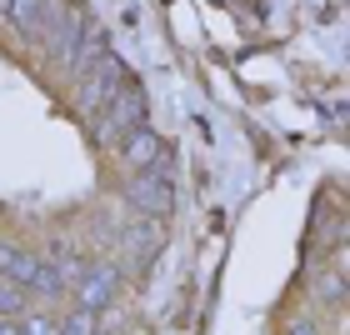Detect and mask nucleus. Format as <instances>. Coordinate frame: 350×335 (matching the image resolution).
<instances>
[{
  "mask_svg": "<svg viewBox=\"0 0 350 335\" xmlns=\"http://www.w3.org/2000/svg\"><path fill=\"white\" fill-rule=\"evenodd\" d=\"M90 120H95V125H90V140H95L100 150L120 146V140L131 135L135 125H146V90H140L135 81H125V85L116 90V100L100 105Z\"/></svg>",
  "mask_w": 350,
  "mask_h": 335,
  "instance_id": "f257e3e1",
  "label": "nucleus"
},
{
  "mask_svg": "<svg viewBox=\"0 0 350 335\" xmlns=\"http://www.w3.org/2000/svg\"><path fill=\"white\" fill-rule=\"evenodd\" d=\"M125 81H131L125 60L105 51V55H100V60H95V66L81 75V110H85V116H95L100 105H110V100H116V90H120Z\"/></svg>",
  "mask_w": 350,
  "mask_h": 335,
  "instance_id": "f03ea898",
  "label": "nucleus"
},
{
  "mask_svg": "<svg viewBox=\"0 0 350 335\" xmlns=\"http://www.w3.org/2000/svg\"><path fill=\"white\" fill-rule=\"evenodd\" d=\"M125 200L135 205V215H170V205H175V190H170V175H155V170H135L131 175V185H125Z\"/></svg>",
  "mask_w": 350,
  "mask_h": 335,
  "instance_id": "7ed1b4c3",
  "label": "nucleus"
},
{
  "mask_svg": "<svg viewBox=\"0 0 350 335\" xmlns=\"http://www.w3.org/2000/svg\"><path fill=\"white\" fill-rule=\"evenodd\" d=\"M70 291H75V306H81V310L100 315L110 300H116V291H120V270H116V265H90L85 276L70 285Z\"/></svg>",
  "mask_w": 350,
  "mask_h": 335,
  "instance_id": "20e7f679",
  "label": "nucleus"
},
{
  "mask_svg": "<svg viewBox=\"0 0 350 335\" xmlns=\"http://www.w3.org/2000/svg\"><path fill=\"white\" fill-rule=\"evenodd\" d=\"M110 51V36H105V25H95V21H85L81 25V36H75V45H70V55H66V66H70V75L81 81V75L95 66Z\"/></svg>",
  "mask_w": 350,
  "mask_h": 335,
  "instance_id": "39448f33",
  "label": "nucleus"
},
{
  "mask_svg": "<svg viewBox=\"0 0 350 335\" xmlns=\"http://www.w3.org/2000/svg\"><path fill=\"white\" fill-rule=\"evenodd\" d=\"M161 155H165V140L155 135L150 125H135V131L120 140V161L131 165V170H150L155 161H161Z\"/></svg>",
  "mask_w": 350,
  "mask_h": 335,
  "instance_id": "423d86ee",
  "label": "nucleus"
},
{
  "mask_svg": "<svg viewBox=\"0 0 350 335\" xmlns=\"http://www.w3.org/2000/svg\"><path fill=\"white\" fill-rule=\"evenodd\" d=\"M40 5L45 0H5V15L15 21V30L25 40H40Z\"/></svg>",
  "mask_w": 350,
  "mask_h": 335,
  "instance_id": "0eeeda50",
  "label": "nucleus"
},
{
  "mask_svg": "<svg viewBox=\"0 0 350 335\" xmlns=\"http://www.w3.org/2000/svg\"><path fill=\"white\" fill-rule=\"evenodd\" d=\"M125 241H131V245L140 250V265H150V255L161 250V230H155V220H146V215H140L135 226L125 230Z\"/></svg>",
  "mask_w": 350,
  "mask_h": 335,
  "instance_id": "6e6552de",
  "label": "nucleus"
},
{
  "mask_svg": "<svg viewBox=\"0 0 350 335\" xmlns=\"http://www.w3.org/2000/svg\"><path fill=\"white\" fill-rule=\"evenodd\" d=\"M51 270L60 276V285H66V291H70V285H75V280H81L85 270H90V260H85V255H75V250H55Z\"/></svg>",
  "mask_w": 350,
  "mask_h": 335,
  "instance_id": "1a4fd4ad",
  "label": "nucleus"
},
{
  "mask_svg": "<svg viewBox=\"0 0 350 335\" xmlns=\"http://www.w3.org/2000/svg\"><path fill=\"white\" fill-rule=\"evenodd\" d=\"M21 310H25V285L0 276V315H21Z\"/></svg>",
  "mask_w": 350,
  "mask_h": 335,
  "instance_id": "9d476101",
  "label": "nucleus"
},
{
  "mask_svg": "<svg viewBox=\"0 0 350 335\" xmlns=\"http://www.w3.org/2000/svg\"><path fill=\"white\" fill-rule=\"evenodd\" d=\"M55 335H95V315H90V310H75V315H70V321L60 325Z\"/></svg>",
  "mask_w": 350,
  "mask_h": 335,
  "instance_id": "9b49d317",
  "label": "nucleus"
},
{
  "mask_svg": "<svg viewBox=\"0 0 350 335\" xmlns=\"http://www.w3.org/2000/svg\"><path fill=\"white\" fill-rule=\"evenodd\" d=\"M55 330H60V325L51 321V315H30V321L21 325V335H55Z\"/></svg>",
  "mask_w": 350,
  "mask_h": 335,
  "instance_id": "f8f14e48",
  "label": "nucleus"
},
{
  "mask_svg": "<svg viewBox=\"0 0 350 335\" xmlns=\"http://www.w3.org/2000/svg\"><path fill=\"white\" fill-rule=\"evenodd\" d=\"M285 335H315V325H306V321H295V325L285 330Z\"/></svg>",
  "mask_w": 350,
  "mask_h": 335,
  "instance_id": "ddd939ff",
  "label": "nucleus"
},
{
  "mask_svg": "<svg viewBox=\"0 0 350 335\" xmlns=\"http://www.w3.org/2000/svg\"><path fill=\"white\" fill-rule=\"evenodd\" d=\"M0 335H21V325H10V315H0Z\"/></svg>",
  "mask_w": 350,
  "mask_h": 335,
  "instance_id": "4468645a",
  "label": "nucleus"
},
{
  "mask_svg": "<svg viewBox=\"0 0 350 335\" xmlns=\"http://www.w3.org/2000/svg\"><path fill=\"white\" fill-rule=\"evenodd\" d=\"M0 15H5V0H0Z\"/></svg>",
  "mask_w": 350,
  "mask_h": 335,
  "instance_id": "2eb2a0df",
  "label": "nucleus"
}]
</instances>
